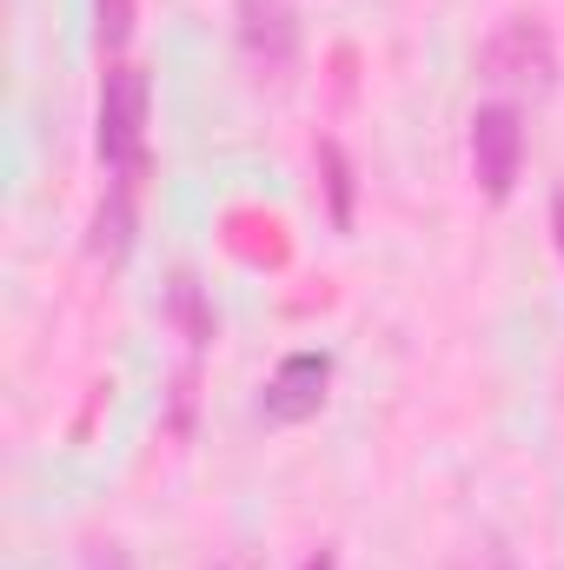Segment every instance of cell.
<instances>
[{
	"instance_id": "6da1fadb",
	"label": "cell",
	"mask_w": 564,
	"mask_h": 570,
	"mask_svg": "<svg viewBox=\"0 0 564 570\" xmlns=\"http://www.w3.org/2000/svg\"><path fill=\"white\" fill-rule=\"evenodd\" d=\"M146 127H153V80L134 60H114L100 80V107H94V146L107 179H134L146 173Z\"/></svg>"
},
{
	"instance_id": "7a4b0ae2",
	"label": "cell",
	"mask_w": 564,
	"mask_h": 570,
	"mask_svg": "<svg viewBox=\"0 0 564 570\" xmlns=\"http://www.w3.org/2000/svg\"><path fill=\"white\" fill-rule=\"evenodd\" d=\"M478 73L498 94H552L558 87V40L545 33V20L512 13L485 47H478Z\"/></svg>"
},
{
	"instance_id": "3957f363",
	"label": "cell",
	"mask_w": 564,
	"mask_h": 570,
	"mask_svg": "<svg viewBox=\"0 0 564 570\" xmlns=\"http://www.w3.org/2000/svg\"><path fill=\"white\" fill-rule=\"evenodd\" d=\"M471 179L492 206H505L518 193V173H525V114L512 100H492L471 114Z\"/></svg>"
},
{
	"instance_id": "277c9868",
	"label": "cell",
	"mask_w": 564,
	"mask_h": 570,
	"mask_svg": "<svg viewBox=\"0 0 564 570\" xmlns=\"http://www.w3.org/2000/svg\"><path fill=\"white\" fill-rule=\"evenodd\" d=\"M240 53L260 80H280L299 60V13L292 0H240Z\"/></svg>"
},
{
	"instance_id": "5b68a950",
	"label": "cell",
	"mask_w": 564,
	"mask_h": 570,
	"mask_svg": "<svg viewBox=\"0 0 564 570\" xmlns=\"http://www.w3.org/2000/svg\"><path fill=\"white\" fill-rule=\"evenodd\" d=\"M325 385H332V358L325 352H292V358H280V372L260 392V419L266 425H305V419H319Z\"/></svg>"
},
{
	"instance_id": "8992f818",
	"label": "cell",
	"mask_w": 564,
	"mask_h": 570,
	"mask_svg": "<svg viewBox=\"0 0 564 570\" xmlns=\"http://www.w3.org/2000/svg\"><path fill=\"white\" fill-rule=\"evenodd\" d=\"M134 179H107V199H100V213H94V239H87V253L94 259H107V266H120L127 253H134Z\"/></svg>"
},
{
	"instance_id": "52a82bcc",
	"label": "cell",
	"mask_w": 564,
	"mask_h": 570,
	"mask_svg": "<svg viewBox=\"0 0 564 570\" xmlns=\"http://www.w3.org/2000/svg\"><path fill=\"white\" fill-rule=\"evenodd\" d=\"M166 318L186 332V345H193V352H206V345H213V332H220V318H213V305H206V292H200L193 273H179V279L166 285Z\"/></svg>"
},
{
	"instance_id": "ba28073f",
	"label": "cell",
	"mask_w": 564,
	"mask_h": 570,
	"mask_svg": "<svg viewBox=\"0 0 564 570\" xmlns=\"http://www.w3.org/2000/svg\"><path fill=\"white\" fill-rule=\"evenodd\" d=\"M134 27H140L134 0H94V40H100V53H127Z\"/></svg>"
},
{
	"instance_id": "9c48e42d",
	"label": "cell",
	"mask_w": 564,
	"mask_h": 570,
	"mask_svg": "<svg viewBox=\"0 0 564 570\" xmlns=\"http://www.w3.org/2000/svg\"><path fill=\"white\" fill-rule=\"evenodd\" d=\"M319 166H325V193H332V226L346 233L352 226V166H346V146L325 140L319 146Z\"/></svg>"
},
{
	"instance_id": "30bf717a",
	"label": "cell",
	"mask_w": 564,
	"mask_h": 570,
	"mask_svg": "<svg viewBox=\"0 0 564 570\" xmlns=\"http://www.w3.org/2000/svg\"><path fill=\"white\" fill-rule=\"evenodd\" d=\"M80 570H134V551H127V544H114V538H94V544H87V558H80Z\"/></svg>"
},
{
	"instance_id": "8fae6325",
	"label": "cell",
	"mask_w": 564,
	"mask_h": 570,
	"mask_svg": "<svg viewBox=\"0 0 564 570\" xmlns=\"http://www.w3.org/2000/svg\"><path fill=\"white\" fill-rule=\"evenodd\" d=\"M552 239H558V253H564V193H552Z\"/></svg>"
},
{
	"instance_id": "7c38bea8",
	"label": "cell",
	"mask_w": 564,
	"mask_h": 570,
	"mask_svg": "<svg viewBox=\"0 0 564 570\" xmlns=\"http://www.w3.org/2000/svg\"><path fill=\"white\" fill-rule=\"evenodd\" d=\"M305 570H339V558H332V551H319V558H305Z\"/></svg>"
},
{
	"instance_id": "4fadbf2b",
	"label": "cell",
	"mask_w": 564,
	"mask_h": 570,
	"mask_svg": "<svg viewBox=\"0 0 564 570\" xmlns=\"http://www.w3.org/2000/svg\"><path fill=\"white\" fill-rule=\"evenodd\" d=\"M213 570H253V558H226V564H213Z\"/></svg>"
}]
</instances>
